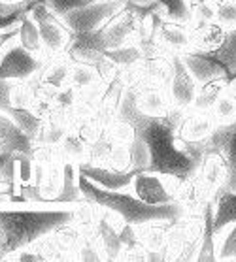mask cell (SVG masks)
<instances>
[{"mask_svg":"<svg viewBox=\"0 0 236 262\" xmlns=\"http://www.w3.org/2000/svg\"><path fill=\"white\" fill-rule=\"evenodd\" d=\"M196 173H199V178H201L213 192L218 191V189H221V187H227V181H229V168H227V162H225L223 157L219 155V153H215V151H204Z\"/></svg>","mask_w":236,"mask_h":262,"instance_id":"17","label":"cell"},{"mask_svg":"<svg viewBox=\"0 0 236 262\" xmlns=\"http://www.w3.org/2000/svg\"><path fill=\"white\" fill-rule=\"evenodd\" d=\"M236 223V191L221 187L213 194V230L215 238L225 228Z\"/></svg>","mask_w":236,"mask_h":262,"instance_id":"19","label":"cell"},{"mask_svg":"<svg viewBox=\"0 0 236 262\" xmlns=\"http://www.w3.org/2000/svg\"><path fill=\"white\" fill-rule=\"evenodd\" d=\"M183 114L185 112L178 107H174L170 114L163 117L142 114L136 106L134 89L127 85L117 115L132 123V126L136 128V136L148 147L149 166L146 172L172 176L180 181L196 173L201 161L191 155L178 138V126Z\"/></svg>","mask_w":236,"mask_h":262,"instance_id":"1","label":"cell"},{"mask_svg":"<svg viewBox=\"0 0 236 262\" xmlns=\"http://www.w3.org/2000/svg\"><path fill=\"white\" fill-rule=\"evenodd\" d=\"M232 81H229L227 78H213L208 79L204 83H199V91H196L195 102L191 110H199V112H212V107L215 106V102L223 91L229 87Z\"/></svg>","mask_w":236,"mask_h":262,"instance_id":"23","label":"cell"},{"mask_svg":"<svg viewBox=\"0 0 236 262\" xmlns=\"http://www.w3.org/2000/svg\"><path fill=\"white\" fill-rule=\"evenodd\" d=\"M96 2H106V0H46V4L55 13L65 15L70 10H77V8H85L89 4H96Z\"/></svg>","mask_w":236,"mask_h":262,"instance_id":"32","label":"cell"},{"mask_svg":"<svg viewBox=\"0 0 236 262\" xmlns=\"http://www.w3.org/2000/svg\"><path fill=\"white\" fill-rule=\"evenodd\" d=\"M212 115L218 125H229L236 121V79L218 98L215 106L212 107Z\"/></svg>","mask_w":236,"mask_h":262,"instance_id":"27","label":"cell"},{"mask_svg":"<svg viewBox=\"0 0 236 262\" xmlns=\"http://www.w3.org/2000/svg\"><path fill=\"white\" fill-rule=\"evenodd\" d=\"M215 244H218V260H236V223L219 234Z\"/></svg>","mask_w":236,"mask_h":262,"instance_id":"30","label":"cell"},{"mask_svg":"<svg viewBox=\"0 0 236 262\" xmlns=\"http://www.w3.org/2000/svg\"><path fill=\"white\" fill-rule=\"evenodd\" d=\"M44 59L30 53L29 49H25L19 43L17 36L12 38L10 42L2 48L0 55V79H29L36 72H40Z\"/></svg>","mask_w":236,"mask_h":262,"instance_id":"7","label":"cell"},{"mask_svg":"<svg viewBox=\"0 0 236 262\" xmlns=\"http://www.w3.org/2000/svg\"><path fill=\"white\" fill-rule=\"evenodd\" d=\"M29 15L34 19V23L40 29L47 55H63L68 51L72 42L76 40V32L65 23V19L59 13H55L47 6L46 0L36 2L29 10Z\"/></svg>","mask_w":236,"mask_h":262,"instance_id":"5","label":"cell"},{"mask_svg":"<svg viewBox=\"0 0 236 262\" xmlns=\"http://www.w3.org/2000/svg\"><path fill=\"white\" fill-rule=\"evenodd\" d=\"M129 0H106V2H96V4H89L85 8H77L70 10L61 17L65 19V23L70 27L76 34H89L99 30L108 19L115 15V13L125 8Z\"/></svg>","mask_w":236,"mask_h":262,"instance_id":"8","label":"cell"},{"mask_svg":"<svg viewBox=\"0 0 236 262\" xmlns=\"http://www.w3.org/2000/svg\"><path fill=\"white\" fill-rule=\"evenodd\" d=\"M196 91H199V81L189 72L182 57L174 55V74H172L170 85H168L172 106L178 107V110H183V112H189L193 107Z\"/></svg>","mask_w":236,"mask_h":262,"instance_id":"10","label":"cell"},{"mask_svg":"<svg viewBox=\"0 0 236 262\" xmlns=\"http://www.w3.org/2000/svg\"><path fill=\"white\" fill-rule=\"evenodd\" d=\"M70 72L72 60L66 53L63 55H47L44 59L38 78L46 87L53 91H63L70 87Z\"/></svg>","mask_w":236,"mask_h":262,"instance_id":"16","label":"cell"},{"mask_svg":"<svg viewBox=\"0 0 236 262\" xmlns=\"http://www.w3.org/2000/svg\"><path fill=\"white\" fill-rule=\"evenodd\" d=\"M106 57L112 60V62H115L121 70H129L136 62H140L142 57H144V51H142V48L138 46V42H130V43H125V46H121V48H117V49L106 51Z\"/></svg>","mask_w":236,"mask_h":262,"instance_id":"29","label":"cell"},{"mask_svg":"<svg viewBox=\"0 0 236 262\" xmlns=\"http://www.w3.org/2000/svg\"><path fill=\"white\" fill-rule=\"evenodd\" d=\"M225 29H236V0H215V17Z\"/></svg>","mask_w":236,"mask_h":262,"instance_id":"31","label":"cell"},{"mask_svg":"<svg viewBox=\"0 0 236 262\" xmlns=\"http://www.w3.org/2000/svg\"><path fill=\"white\" fill-rule=\"evenodd\" d=\"M132 89H134L136 95V106L142 114L151 115V117H163V115H168L174 110L166 87L142 85V87H132Z\"/></svg>","mask_w":236,"mask_h":262,"instance_id":"14","label":"cell"},{"mask_svg":"<svg viewBox=\"0 0 236 262\" xmlns=\"http://www.w3.org/2000/svg\"><path fill=\"white\" fill-rule=\"evenodd\" d=\"M80 187H82L85 198L99 204L101 208L115 211L127 225H132V227H140V225H146L149 221L157 219L176 221L182 219L183 215L187 213L185 208L178 200L168 204H148L140 200L136 194H132L130 191H110V189H104V187L96 185L94 181H91L89 178H85L83 173H80Z\"/></svg>","mask_w":236,"mask_h":262,"instance_id":"3","label":"cell"},{"mask_svg":"<svg viewBox=\"0 0 236 262\" xmlns=\"http://www.w3.org/2000/svg\"><path fill=\"white\" fill-rule=\"evenodd\" d=\"M34 170L36 162L32 153H27V151H15L13 153V181H15V196L19 200H23L19 196V191L27 185L34 183Z\"/></svg>","mask_w":236,"mask_h":262,"instance_id":"25","label":"cell"},{"mask_svg":"<svg viewBox=\"0 0 236 262\" xmlns=\"http://www.w3.org/2000/svg\"><path fill=\"white\" fill-rule=\"evenodd\" d=\"M0 112H4V114L10 117V119L15 123V125L21 128V130L27 134V136L32 140V143L36 142V138L40 134V128L44 125V119H42L40 115L29 110V107H19V106H0Z\"/></svg>","mask_w":236,"mask_h":262,"instance_id":"22","label":"cell"},{"mask_svg":"<svg viewBox=\"0 0 236 262\" xmlns=\"http://www.w3.org/2000/svg\"><path fill=\"white\" fill-rule=\"evenodd\" d=\"M195 76L199 83H204L213 78H227L229 81L236 79V29L227 30V36L221 46L210 51L187 49L180 55Z\"/></svg>","mask_w":236,"mask_h":262,"instance_id":"4","label":"cell"},{"mask_svg":"<svg viewBox=\"0 0 236 262\" xmlns=\"http://www.w3.org/2000/svg\"><path fill=\"white\" fill-rule=\"evenodd\" d=\"M17 40L25 49H29L30 53H34L36 57H40V59H46L47 57L40 29H38V25L34 23V19L30 17L29 13H25L23 19H21V23H19Z\"/></svg>","mask_w":236,"mask_h":262,"instance_id":"24","label":"cell"},{"mask_svg":"<svg viewBox=\"0 0 236 262\" xmlns=\"http://www.w3.org/2000/svg\"><path fill=\"white\" fill-rule=\"evenodd\" d=\"M204 151H215L223 157L229 168L227 187L236 191V121L229 125H218L210 140L204 145Z\"/></svg>","mask_w":236,"mask_h":262,"instance_id":"11","label":"cell"},{"mask_svg":"<svg viewBox=\"0 0 236 262\" xmlns=\"http://www.w3.org/2000/svg\"><path fill=\"white\" fill-rule=\"evenodd\" d=\"M176 221L157 219V221H149L146 225L136 227V234H138L142 245H144L149 253V260H166L165 258L166 244H168V236H170L172 225H174Z\"/></svg>","mask_w":236,"mask_h":262,"instance_id":"13","label":"cell"},{"mask_svg":"<svg viewBox=\"0 0 236 262\" xmlns=\"http://www.w3.org/2000/svg\"><path fill=\"white\" fill-rule=\"evenodd\" d=\"M0 4L8 10H17V8H32V0H0Z\"/></svg>","mask_w":236,"mask_h":262,"instance_id":"33","label":"cell"},{"mask_svg":"<svg viewBox=\"0 0 236 262\" xmlns=\"http://www.w3.org/2000/svg\"><path fill=\"white\" fill-rule=\"evenodd\" d=\"M77 170L85 178L110 191H127L138 173V170H113V168L93 166V164H80Z\"/></svg>","mask_w":236,"mask_h":262,"instance_id":"15","label":"cell"},{"mask_svg":"<svg viewBox=\"0 0 236 262\" xmlns=\"http://www.w3.org/2000/svg\"><path fill=\"white\" fill-rule=\"evenodd\" d=\"M180 179L155 172H138L129 191L148 204L176 202V189Z\"/></svg>","mask_w":236,"mask_h":262,"instance_id":"9","label":"cell"},{"mask_svg":"<svg viewBox=\"0 0 236 262\" xmlns=\"http://www.w3.org/2000/svg\"><path fill=\"white\" fill-rule=\"evenodd\" d=\"M57 149H59V155H61V159H63V162H72V164H76V166L87 162L89 142L80 134V132L74 130V128H68V132L63 136V140L59 142Z\"/></svg>","mask_w":236,"mask_h":262,"instance_id":"21","label":"cell"},{"mask_svg":"<svg viewBox=\"0 0 236 262\" xmlns=\"http://www.w3.org/2000/svg\"><path fill=\"white\" fill-rule=\"evenodd\" d=\"M74 208H0V260L72 221Z\"/></svg>","mask_w":236,"mask_h":262,"instance_id":"2","label":"cell"},{"mask_svg":"<svg viewBox=\"0 0 236 262\" xmlns=\"http://www.w3.org/2000/svg\"><path fill=\"white\" fill-rule=\"evenodd\" d=\"M215 119L212 112H199V110H189L185 112L178 126V138L183 143V147L187 149L193 157L199 161L204 155V145L210 140L212 132L215 130Z\"/></svg>","mask_w":236,"mask_h":262,"instance_id":"6","label":"cell"},{"mask_svg":"<svg viewBox=\"0 0 236 262\" xmlns=\"http://www.w3.org/2000/svg\"><path fill=\"white\" fill-rule=\"evenodd\" d=\"M191 10H195V8L202 6V4H208V2H215V0H187Z\"/></svg>","mask_w":236,"mask_h":262,"instance_id":"34","label":"cell"},{"mask_svg":"<svg viewBox=\"0 0 236 262\" xmlns=\"http://www.w3.org/2000/svg\"><path fill=\"white\" fill-rule=\"evenodd\" d=\"M34 151V143L4 112H0V153Z\"/></svg>","mask_w":236,"mask_h":262,"instance_id":"18","label":"cell"},{"mask_svg":"<svg viewBox=\"0 0 236 262\" xmlns=\"http://www.w3.org/2000/svg\"><path fill=\"white\" fill-rule=\"evenodd\" d=\"M102 83V78L99 70L93 64L85 62H74L72 60V72H70V85L77 95H83L87 91L94 89Z\"/></svg>","mask_w":236,"mask_h":262,"instance_id":"26","label":"cell"},{"mask_svg":"<svg viewBox=\"0 0 236 262\" xmlns=\"http://www.w3.org/2000/svg\"><path fill=\"white\" fill-rule=\"evenodd\" d=\"M136 4H149V2H155L159 4L165 17L174 19V21H180V23H193V10L189 6L187 0H132Z\"/></svg>","mask_w":236,"mask_h":262,"instance_id":"28","label":"cell"},{"mask_svg":"<svg viewBox=\"0 0 236 262\" xmlns=\"http://www.w3.org/2000/svg\"><path fill=\"white\" fill-rule=\"evenodd\" d=\"M155 42L170 55H182L183 51L191 49L193 46V29L189 23H180L174 19L163 17L161 19Z\"/></svg>","mask_w":236,"mask_h":262,"instance_id":"12","label":"cell"},{"mask_svg":"<svg viewBox=\"0 0 236 262\" xmlns=\"http://www.w3.org/2000/svg\"><path fill=\"white\" fill-rule=\"evenodd\" d=\"M193 29V46L191 49H201V51H210L221 46L227 36V30L223 25L218 21H206V23L191 25Z\"/></svg>","mask_w":236,"mask_h":262,"instance_id":"20","label":"cell"}]
</instances>
